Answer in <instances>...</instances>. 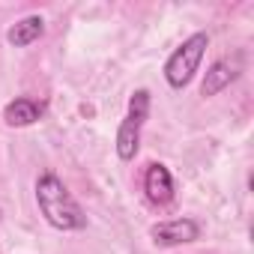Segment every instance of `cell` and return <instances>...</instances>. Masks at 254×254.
<instances>
[{
  "instance_id": "cell-1",
  "label": "cell",
  "mask_w": 254,
  "mask_h": 254,
  "mask_svg": "<svg viewBox=\"0 0 254 254\" xmlns=\"http://www.w3.org/2000/svg\"><path fill=\"white\" fill-rule=\"evenodd\" d=\"M36 203H39V212L45 215V221L54 230H84L87 227L84 209L69 194L63 180L57 174H51V171H45L36 180Z\"/></svg>"
},
{
  "instance_id": "cell-2",
  "label": "cell",
  "mask_w": 254,
  "mask_h": 254,
  "mask_svg": "<svg viewBox=\"0 0 254 254\" xmlns=\"http://www.w3.org/2000/svg\"><path fill=\"white\" fill-rule=\"evenodd\" d=\"M206 48H209V33H203V30H200V33H191V36L168 57V63H165V81H168L174 90L189 87L191 78H194L197 69H200V60H203Z\"/></svg>"
},
{
  "instance_id": "cell-3",
  "label": "cell",
  "mask_w": 254,
  "mask_h": 254,
  "mask_svg": "<svg viewBox=\"0 0 254 254\" xmlns=\"http://www.w3.org/2000/svg\"><path fill=\"white\" fill-rule=\"evenodd\" d=\"M150 117V93L147 90H135L132 99H129V114L120 123L117 129V156L123 162H132L138 156V147H141V129Z\"/></svg>"
},
{
  "instance_id": "cell-4",
  "label": "cell",
  "mask_w": 254,
  "mask_h": 254,
  "mask_svg": "<svg viewBox=\"0 0 254 254\" xmlns=\"http://www.w3.org/2000/svg\"><path fill=\"white\" fill-rule=\"evenodd\" d=\"M150 236L156 245L171 248V245H186L200 239V224L194 218H171V221H159L150 227Z\"/></svg>"
},
{
  "instance_id": "cell-5",
  "label": "cell",
  "mask_w": 254,
  "mask_h": 254,
  "mask_svg": "<svg viewBox=\"0 0 254 254\" xmlns=\"http://www.w3.org/2000/svg\"><path fill=\"white\" fill-rule=\"evenodd\" d=\"M242 75V60L239 57H221L215 60L209 69H206V78L200 84V96L209 99V96H218L224 87H230L236 78Z\"/></svg>"
},
{
  "instance_id": "cell-6",
  "label": "cell",
  "mask_w": 254,
  "mask_h": 254,
  "mask_svg": "<svg viewBox=\"0 0 254 254\" xmlns=\"http://www.w3.org/2000/svg\"><path fill=\"white\" fill-rule=\"evenodd\" d=\"M144 191H147V200L156 203V206H168L174 200V177L171 171L162 165V162H153L144 174Z\"/></svg>"
},
{
  "instance_id": "cell-7",
  "label": "cell",
  "mask_w": 254,
  "mask_h": 254,
  "mask_svg": "<svg viewBox=\"0 0 254 254\" xmlns=\"http://www.w3.org/2000/svg\"><path fill=\"white\" fill-rule=\"evenodd\" d=\"M42 114H45V105L36 102V99H27V96H18L3 108V120H6V126H12V129H24V126L39 123Z\"/></svg>"
},
{
  "instance_id": "cell-8",
  "label": "cell",
  "mask_w": 254,
  "mask_h": 254,
  "mask_svg": "<svg viewBox=\"0 0 254 254\" xmlns=\"http://www.w3.org/2000/svg\"><path fill=\"white\" fill-rule=\"evenodd\" d=\"M42 33H45L42 15H27V18H21L18 24L9 27L6 39H9V45H15V48H27V45H33Z\"/></svg>"
}]
</instances>
